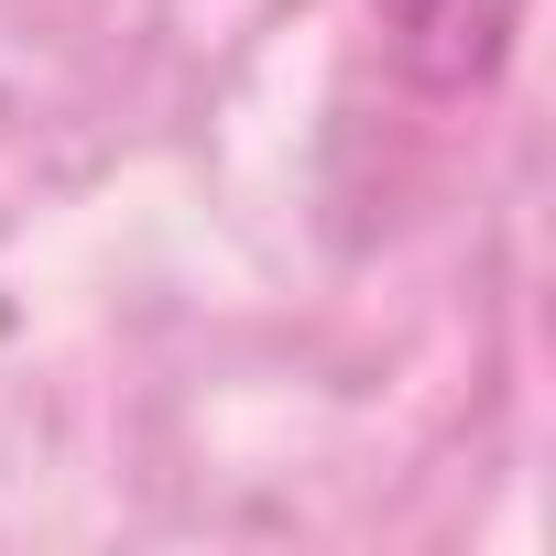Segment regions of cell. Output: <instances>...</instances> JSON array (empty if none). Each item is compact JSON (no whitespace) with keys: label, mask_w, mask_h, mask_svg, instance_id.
<instances>
[{"label":"cell","mask_w":556,"mask_h":556,"mask_svg":"<svg viewBox=\"0 0 556 556\" xmlns=\"http://www.w3.org/2000/svg\"><path fill=\"white\" fill-rule=\"evenodd\" d=\"M393 55L437 88H480L502 55H513V23H523V0H371Z\"/></svg>","instance_id":"6da1fadb"}]
</instances>
